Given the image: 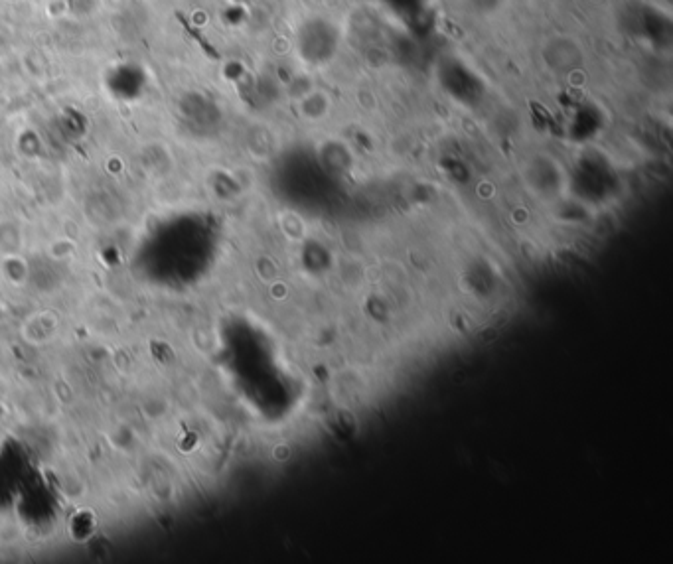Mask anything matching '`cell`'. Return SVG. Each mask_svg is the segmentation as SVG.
Returning <instances> with one entry per match:
<instances>
[{
  "instance_id": "cell-1",
  "label": "cell",
  "mask_w": 673,
  "mask_h": 564,
  "mask_svg": "<svg viewBox=\"0 0 673 564\" xmlns=\"http://www.w3.org/2000/svg\"><path fill=\"white\" fill-rule=\"evenodd\" d=\"M559 44H561L563 54L559 52L555 42H549L545 46V64L557 71H571L579 68L581 60H583L579 44L569 40V38H559Z\"/></svg>"
},
{
  "instance_id": "cell-2",
  "label": "cell",
  "mask_w": 673,
  "mask_h": 564,
  "mask_svg": "<svg viewBox=\"0 0 673 564\" xmlns=\"http://www.w3.org/2000/svg\"><path fill=\"white\" fill-rule=\"evenodd\" d=\"M466 2L480 14H492L502 4V0H466Z\"/></svg>"
}]
</instances>
